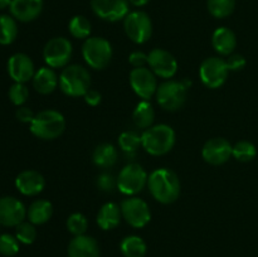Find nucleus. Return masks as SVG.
<instances>
[{
  "mask_svg": "<svg viewBox=\"0 0 258 257\" xmlns=\"http://www.w3.org/2000/svg\"><path fill=\"white\" fill-rule=\"evenodd\" d=\"M148 185L154 198L163 204H170L180 194V181L173 170L160 168L154 170L148 179Z\"/></svg>",
  "mask_w": 258,
  "mask_h": 257,
  "instance_id": "1",
  "label": "nucleus"
},
{
  "mask_svg": "<svg viewBox=\"0 0 258 257\" xmlns=\"http://www.w3.org/2000/svg\"><path fill=\"white\" fill-rule=\"evenodd\" d=\"M175 144V133L173 127L165 123L151 126L141 135V145L146 153L154 156L165 155Z\"/></svg>",
  "mask_w": 258,
  "mask_h": 257,
  "instance_id": "2",
  "label": "nucleus"
},
{
  "mask_svg": "<svg viewBox=\"0 0 258 257\" xmlns=\"http://www.w3.org/2000/svg\"><path fill=\"white\" fill-rule=\"evenodd\" d=\"M64 128V116L55 110L40 111L30 122V133L42 140H54L59 138Z\"/></svg>",
  "mask_w": 258,
  "mask_h": 257,
  "instance_id": "3",
  "label": "nucleus"
},
{
  "mask_svg": "<svg viewBox=\"0 0 258 257\" xmlns=\"http://www.w3.org/2000/svg\"><path fill=\"white\" fill-rule=\"evenodd\" d=\"M91 75L80 65H71L63 68L59 76V87L64 95L70 97L85 96L90 90Z\"/></svg>",
  "mask_w": 258,
  "mask_h": 257,
  "instance_id": "4",
  "label": "nucleus"
},
{
  "mask_svg": "<svg viewBox=\"0 0 258 257\" xmlns=\"http://www.w3.org/2000/svg\"><path fill=\"white\" fill-rule=\"evenodd\" d=\"M82 54L86 63L93 70H103L112 58V47L105 38L92 37L86 39L82 47Z\"/></svg>",
  "mask_w": 258,
  "mask_h": 257,
  "instance_id": "5",
  "label": "nucleus"
},
{
  "mask_svg": "<svg viewBox=\"0 0 258 257\" xmlns=\"http://www.w3.org/2000/svg\"><path fill=\"white\" fill-rule=\"evenodd\" d=\"M158 103L166 111H178L184 106L188 95V87L183 81H166L158 86L156 91Z\"/></svg>",
  "mask_w": 258,
  "mask_h": 257,
  "instance_id": "6",
  "label": "nucleus"
},
{
  "mask_svg": "<svg viewBox=\"0 0 258 257\" xmlns=\"http://www.w3.org/2000/svg\"><path fill=\"white\" fill-rule=\"evenodd\" d=\"M148 174L145 169L136 163L127 164L117 176V189L122 194L133 197L140 193L148 184Z\"/></svg>",
  "mask_w": 258,
  "mask_h": 257,
  "instance_id": "7",
  "label": "nucleus"
},
{
  "mask_svg": "<svg viewBox=\"0 0 258 257\" xmlns=\"http://www.w3.org/2000/svg\"><path fill=\"white\" fill-rule=\"evenodd\" d=\"M126 35L136 44H143L153 34V23L145 12H131L123 19Z\"/></svg>",
  "mask_w": 258,
  "mask_h": 257,
  "instance_id": "8",
  "label": "nucleus"
},
{
  "mask_svg": "<svg viewBox=\"0 0 258 257\" xmlns=\"http://www.w3.org/2000/svg\"><path fill=\"white\" fill-rule=\"evenodd\" d=\"M121 213L134 228H143L150 222L151 212L148 203L138 197H128L121 202Z\"/></svg>",
  "mask_w": 258,
  "mask_h": 257,
  "instance_id": "9",
  "label": "nucleus"
},
{
  "mask_svg": "<svg viewBox=\"0 0 258 257\" xmlns=\"http://www.w3.org/2000/svg\"><path fill=\"white\" fill-rule=\"evenodd\" d=\"M229 70L226 60L219 57H209L202 62L199 76L202 82L208 88H218L226 82Z\"/></svg>",
  "mask_w": 258,
  "mask_h": 257,
  "instance_id": "10",
  "label": "nucleus"
},
{
  "mask_svg": "<svg viewBox=\"0 0 258 257\" xmlns=\"http://www.w3.org/2000/svg\"><path fill=\"white\" fill-rule=\"evenodd\" d=\"M43 57L50 68L67 67L72 57V44L64 37H55L45 44Z\"/></svg>",
  "mask_w": 258,
  "mask_h": 257,
  "instance_id": "11",
  "label": "nucleus"
},
{
  "mask_svg": "<svg viewBox=\"0 0 258 257\" xmlns=\"http://www.w3.org/2000/svg\"><path fill=\"white\" fill-rule=\"evenodd\" d=\"M130 85L134 92L143 100L149 101L158 91L155 73L146 67L134 68L130 72Z\"/></svg>",
  "mask_w": 258,
  "mask_h": 257,
  "instance_id": "12",
  "label": "nucleus"
},
{
  "mask_svg": "<svg viewBox=\"0 0 258 257\" xmlns=\"http://www.w3.org/2000/svg\"><path fill=\"white\" fill-rule=\"evenodd\" d=\"M91 8L98 18L107 22L125 19L130 13L128 0H91Z\"/></svg>",
  "mask_w": 258,
  "mask_h": 257,
  "instance_id": "13",
  "label": "nucleus"
},
{
  "mask_svg": "<svg viewBox=\"0 0 258 257\" xmlns=\"http://www.w3.org/2000/svg\"><path fill=\"white\" fill-rule=\"evenodd\" d=\"M148 63L151 71L161 78H171L178 71V62L170 52L155 48L148 54Z\"/></svg>",
  "mask_w": 258,
  "mask_h": 257,
  "instance_id": "14",
  "label": "nucleus"
},
{
  "mask_svg": "<svg viewBox=\"0 0 258 257\" xmlns=\"http://www.w3.org/2000/svg\"><path fill=\"white\" fill-rule=\"evenodd\" d=\"M27 209L19 199L14 197L0 198V224L5 227H17L24 222Z\"/></svg>",
  "mask_w": 258,
  "mask_h": 257,
  "instance_id": "15",
  "label": "nucleus"
},
{
  "mask_svg": "<svg viewBox=\"0 0 258 257\" xmlns=\"http://www.w3.org/2000/svg\"><path fill=\"white\" fill-rule=\"evenodd\" d=\"M233 151V146L227 139L214 138L207 141L202 149L203 159L212 165H222L229 160Z\"/></svg>",
  "mask_w": 258,
  "mask_h": 257,
  "instance_id": "16",
  "label": "nucleus"
},
{
  "mask_svg": "<svg viewBox=\"0 0 258 257\" xmlns=\"http://www.w3.org/2000/svg\"><path fill=\"white\" fill-rule=\"evenodd\" d=\"M8 73L15 82L25 83L34 77V63L29 55L15 53L8 60Z\"/></svg>",
  "mask_w": 258,
  "mask_h": 257,
  "instance_id": "17",
  "label": "nucleus"
},
{
  "mask_svg": "<svg viewBox=\"0 0 258 257\" xmlns=\"http://www.w3.org/2000/svg\"><path fill=\"white\" fill-rule=\"evenodd\" d=\"M9 10L14 19L23 23L32 22L42 13L43 0H12Z\"/></svg>",
  "mask_w": 258,
  "mask_h": 257,
  "instance_id": "18",
  "label": "nucleus"
},
{
  "mask_svg": "<svg viewBox=\"0 0 258 257\" xmlns=\"http://www.w3.org/2000/svg\"><path fill=\"white\" fill-rule=\"evenodd\" d=\"M15 186L24 196H37L44 189L45 180L40 173L35 170H24L15 179Z\"/></svg>",
  "mask_w": 258,
  "mask_h": 257,
  "instance_id": "19",
  "label": "nucleus"
},
{
  "mask_svg": "<svg viewBox=\"0 0 258 257\" xmlns=\"http://www.w3.org/2000/svg\"><path fill=\"white\" fill-rule=\"evenodd\" d=\"M68 257H100V247L93 237L76 236L68 244Z\"/></svg>",
  "mask_w": 258,
  "mask_h": 257,
  "instance_id": "20",
  "label": "nucleus"
},
{
  "mask_svg": "<svg viewBox=\"0 0 258 257\" xmlns=\"http://www.w3.org/2000/svg\"><path fill=\"white\" fill-rule=\"evenodd\" d=\"M212 45L219 54L231 55L237 45L236 34L227 27L217 28L212 35Z\"/></svg>",
  "mask_w": 258,
  "mask_h": 257,
  "instance_id": "21",
  "label": "nucleus"
},
{
  "mask_svg": "<svg viewBox=\"0 0 258 257\" xmlns=\"http://www.w3.org/2000/svg\"><path fill=\"white\" fill-rule=\"evenodd\" d=\"M121 216H122L121 207L110 202V203H106L101 207L97 214V224L103 231H111L120 224Z\"/></svg>",
  "mask_w": 258,
  "mask_h": 257,
  "instance_id": "22",
  "label": "nucleus"
},
{
  "mask_svg": "<svg viewBox=\"0 0 258 257\" xmlns=\"http://www.w3.org/2000/svg\"><path fill=\"white\" fill-rule=\"evenodd\" d=\"M58 76L50 67H42L35 72L33 77V86L42 95H49L57 88Z\"/></svg>",
  "mask_w": 258,
  "mask_h": 257,
  "instance_id": "23",
  "label": "nucleus"
},
{
  "mask_svg": "<svg viewBox=\"0 0 258 257\" xmlns=\"http://www.w3.org/2000/svg\"><path fill=\"white\" fill-rule=\"evenodd\" d=\"M53 214V206L49 201L38 199L30 204L27 211V217L33 224H44L50 219Z\"/></svg>",
  "mask_w": 258,
  "mask_h": 257,
  "instance_id": "24",
  "label": "nucleus"
},
{
  "mask_svg": "<svg viewBox=\"0 0 258 257\" xmlns=\"http://www.w3.org/2000/svg\"><path fill=\"white\" fill-rule=\"evenodd\" d=\"M118 154L113 145L107 143L100 144L93 151V163L102 169H108L113 166L117 161Z\"/></svg>",
  "mask_w": 258,
  "mask_h": 257,
  "instance_id": "25",
  "label": "nucleus"
},
{
  "mask_svg": "<svg viewBox=\"0 0 258 257\" xmlns=\"http://www.w3.org/2000/svg\"><path fill=\"white\" fill-rule=\"evenodd\" d=\"M155 112H154L153 105L149 101L143 100L138 103L136 108L134 110L133 120L136 127L139 128H149L153 126Z\"/></svg>",
  "mask_w": 258,
  "mask_h": 257,
  "instance_id": "26",
  "label": "nucleus"
},
{
  "mask_svg": "<svg viewBox=\"0 0 258 257\" xmlns=\"http://www.w3.org/2000/svg\"><path fill=\"white\" fill-rule=\"evenodd\" d=\"M120 249L125 257H144L148 248L141 237L127 236L121 241Z\"/></svg>",
  "mask_w": 258,
  "mask_h": 257,
  "instance_id": "27",
  "label": "nucleus"
},
{
  "mask_svg": "<svg viewBox=\"0 0 258 257\" xmlns=\"http://www.w3.org/2000/svg\"><path fill=\"white\" fill-rule=\"evenodd\" d=\"M18 35V25L13 17L7 14L0 15V44H12Z\"/></svg>",
  "mask_w": 258,
  "mask_h": 257,
  "instance_id": "28",
  "label": "nucleus"
},
{
  "mask_svg": "<svg viewBox=\"0 0 258 257\" xmlns=\"http://www.w3.org/2000/svg\"><path fill=\"white\" fill-rule=\"evenodd\" d=\"M207 7L214 18L222 19L229 17L233 13L236 8V0H208Z\"/></svg>",
  "mask_w": 258,
  "mask_h": 257,
  "instance_id": "29",
  "label": "nucleus"
},
{
  "mask_svg": "<svg viewBox=\"0 0 258 257\" xmlns=\"http://www.w3.org/2000/svg\"><path fill=\"white\" fill-rule=\"evenodd\" d=\"M68 29L72 37L77 39H85L91 34V23L83 15H76L70 20Z\"/></svg>",
  "mask_w": 258,
  "mask_h": 257,
  "instance_id": "30",
  "label": "nucleus"
},
{
  "mask_svg": "<svg viewBox=\"0 0 258 257\" xmlns=\"http://www.w3.org/2000/svg\"><path fill=\"white\" fill-rule=\"evenodd\" d=\"M232 155H233L238 161H242V163H248V161L253 160V159L256 158L257 149L251 141L242 140V141H238V143L233 146Z\"/></svg>",
  "mask_w": 258,
  "mask_h": 257,
  "instance_id": "31",
  "label": "nucleus"
},
{
  "mask_svg": "<svg viewBox=\"0 0 258 257\" xmlns=\"http://www.w3.org/2000/svg\"><path fill=\"white\" fill-rule=\"evenodd\" d=\"M118 145L126 154L135 153L141 145V136L135 131H125L118 136Z\"/></svg>",
  "mask_w": 258,
  "mask_h": 257,
  "instance_id": "32",
  "label": "nucleus"
},
{
  "mask_svg": "<svg viewBox=\"0 0 258 257\" xmlns=\"http://www.w3.org/2000/svg\"><path fill=\"white\" fill-rule=\"evenodd\" d=\"M15 237L24 244H32L37 238V229L32 222H22L15 227Z\"/></svg>",
  "mask_w": 258,
  "mask_h": 257,
  "instance_id": "33",
  "label": "nucleus"
},
{
  "mask_svg": "<svg viewBox=\"0 0 258 257\" xmlns=\"http://www.w3.org/2000/svg\"><path fill=\"white\" fill-rule=\"evenodd\" d=\"M88 228V221L82 213H73L67 219V229L73 236H82Z\"/></svg>",
  "mask_w": 258,
  "mask_h": 257,
  "instance_id": "34",
  "label": "nucleus"
},
{
  "mask_svg": "<svg viewBox=\"0 0 258 257\" xmlns=\"http://www.w3.org/2000/svg\"><path fill=\"white\" fill-rule=\"evenodd\" d=\"M19 252V241L17 237L9 233L0 234V253L3 256L12 257Z\"/></svg>",
  "mask_w": 258,
  "mask_h": 257,
  "instance_id": "35",
  "label": "nucleus"
},
{
  "mask_svg": "<svg viewBox=\"0 0 258 257\" xmlns=\"http://www.w3.org/2000/svg\"><path fill=\"white\" fill-rule=\"evenodd\" d=\"M29 97V91L24 83L15 82L9 88V98L15 106H22Z\"/></svg>",
  "mask_w": 258,
  "mask_h": 257,
  "instance_id": "36",
  "label": "nucleus"
},
{
  "mask_svg": "<svg viewBox=\"0 0 258 257\" xmlns=\"http://www.w3.org/2000/svg\"><path fill=\"white\" fill-rule=\"evenodd\" d=\"M97 186L105 193H111L117 188V178L108 173H102L97 176Z\"/></svg>",
  "mask_w": 258,
  "mask_h": 257,
  "instance_id": "37",
  "label": "nucleus"
},
{
  "mask_svg": "<svg viewBox=\"0 0 258 257\" xmlns=\"http://www.w3.org/2000/svg\"><path fill=\"white\" fill-rule=\"evenodd\" d=\"M226 63L229 71H241L246 66V58L242 54H231L226 59Z\"/></svg>",
  "mask_w": 258,
  "mask_h": 257,
  "instance_id": "38",
  "label": "nucleus"
},
{
  "mask_svg": "<svg viewBox=\"0 0 258 257\" xmlns=\"http://www.w3.org/2000/svg\"><path fill=\"white\" fill-rule=\"evenodd\" d=\"M128 63H130L134 68L145 67V65L148 63V54H145L144 52H140V50L133 52L128 55Z\"/></svg>",
  "mask_w": 258,
  "mask_h": 257,
  "instance_id": "39",
  "label": "nucleus"
},
{
  "mask_svg": "<svg viewBox=\"0 0 258 257\" xmlns=\"http://www.w3.org/2000/svg\"><path fill=\"white\" fill-rule=\"evenodd\" d=\"M15 116H17L18 121H20V122L30 123L33 121V118H34L35 115L33 113V111L30 110V108L19 107L17 110V112H15Z\"/></svg>",
  "mask_w": 258,
  "mask_h": 257,
  "instance_id": "40",
  "label": "nucleus"
},
{
  "mask_svg": "<svg viewBox=\"0 0 258 257\" xmlns=\"http://www.w3.org/2000/svg\"><path fill=\"white\" fill-rule=\"evenodd\" d=\"M83 97H85L86 103L90 106H97L101 102V100H102L101 93L96 90H88Z\"/></svg>",
  "mask_w": 258,
  "mask_h": 257,
  "instance_id": "41",
  "label": "nucleus"
},
{
  "mask_svg": "<svg viewBox=\"0 0 258 257\" xmlns=\"http://www.w3.org/2000/svg\"><path fill=\"white\" fill-rule=\"evenodd\" d=\"M128 3L135 5V7H144V5L148 4L149 0H128Z\"/></svg>",
  "mask_w": 258,
  "mask_h": 257,
  "instance_id": "42",
  "label": "nucleus"
},
{
  "mask_svg": "<svg viewBox=\"0 0 258 257\" xmlns=\"http://www.w3.org/2000/svg\"><path fill=\"white\" fill-rule=\"evenodd\" d=\"M10 4H12V0H0V10L9 8Z\"/></svg>",
  "mask_w": 258,
  "mask_h": 257,
  "instance_id": "43",
  "label": "nucleus"
}]
</instances>
